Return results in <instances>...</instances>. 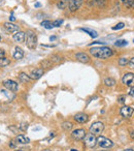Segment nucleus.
<instances>
[{
	"label": "nucleus",
	"mask_w": 134,
	"mask_h": 151,
	"mask_svg": "<svg viewBox=\"0 0 134 151\" xmlns=\"http://www.w3.org/2000/svg\"><path fill=\"white\" fill-rule=\"evenodd\" d=\"M0 40H1V36H0Z\"/></svg>",
	"instance_id": "44"
},
{
	"label": "nucleus",
	"mask_w": 134,
	"mask_h": 151,
	"mask_svg": "<svg viewBox=\"0 0 134 151\" xmlns=\"http://www.w3.org/2000/svg\"><path fill=\"white\" fill-rule=\"evenodd\" d=\"M128 63H129V60H128L127 58H125V57H123V58H120L119 64L121 65V66H126Z\"/></svg>",
	"instance_id": "28"
},
{
	"label": "nucleus",
	"mask_w": 134,
	"mask_h": 151,
	"mask_svg": "<svg viewBox=\"0 0 134 151\" xmlns=\"http://www.w3.org/2000/svg\"><path fill=\"white\" fill-rule=\"evenodd\" d=\"M62 23H63V20H56V21L53 22V25H54V27H59Z\"/></svg>",
	"instance_id": "31"
},
{
	"label": "nucleus",
	"mask_w": 134,
	"mask_h": 151,
	"mask_svg": "<svg viewBox=\"0 0 134 151\" xmlns=\"http://www.w3.org/2000/svg\"><path fill=\"white\" fill-rule=\"evenodd\" d=\"M35 6H36V7H38V6H40V4H39V3H36Z\"/></svg>",
	"instance_id": "39"
},
{
	"label": "nucleus",
	"mask_w": 134,
	"mask_h": 151,
	"mask_svg": "<svg viewBox=\"0 0 134 151\" xmlns=\"http://www.w3.org/2000/svg\"><path fill=\"white\" fill-rule=\"evenodd\" d=\"M97 144V139L95 137V134H87L85 137V145L89 148H94Z\"/></svg>",
	"instance_id": "4"
},
{
	"label": "nucleus",
	"mask_w": 134,
	"mask_h": 151,
	"mask_svg": "<svg viewBox=\"0 0 134 151\" xmlns=\"http://www.w3.org/2000/svg\"><path fill=\"white\" fill-rule=\"evenodd\" d=\"M9 146H11V148H14V147L16 146V143H15V141H11V142L9 143Z\"/></svg>",
	"instance_id": "36"
},
{
	"label": "nucleus",
	"mask_w": 134,
	"mask_h": 151,
	"mask_svg": "<svg viewBox=\"0 0 134 151\" xmlns=\"http://www.w3.org/2000/svg\"><path fill=\"white\" fill-rule=\"evenodd\" d=\"M15 151H23V150H15Z\"/></svg>",
	"instance_id": "43"
},
{
	"label": "nucleus",
	"mask_w": 134,
	"mask_h": 151,
	"mask_svg": "<svg viewBox=\"0 0 134 151\" xmlns=\"http://www.w3.org/2000/svg\"><path fill=\"white\" fill-rule=\"evenodd\" d=\"M76 58L78 59L80 62L83 63H88L90 61V56L85 52H78L76 54Z\"/></svg>",
	"instance_id": "11"
},
{
	"label": "nucleus",
	"mask_w": 134,
	"mask_h": 151,
	"mask_svg": "<svg viewBox=\"0 0 134 151\" xmlns=\"http://www.w3.org/2000/svg\"><path fill=\"white\" fill-rule=\"evenodd\" d=\"M13 38H14V40L17 42H24L26 38V33L23 31H18V32H16V34H14Z\"/></svg>",
	"instance_id": "15"
},
{
	"label": "nucleus",
	"mask_w": 134,
	"mask_h": 151,
	"mask_svg": "<svg viewBox=\"0 0 134 151\" xmlns=\"http://www.w3.org/2000/svg\"><path fill=\"white\" fill-rule=\"evenodd\" d=\"M121 1L128 9H133L134 7V0H121Z\"/></svg>",
	"instance_id": "19"
},
{
	"label": "nucleus",
	"mask_w": 134,
	"mask_h": 151,
	"mask_svg": "<svg viewBox=\"0 0 134 151\" xmlns=\"http://www.w3.org/2000/svg\"><path fill=\"white\" fill-rule=\"evenodd\" d=\"M130 137H131V139L134 140V130H131V132H130Z\"/></svg>",
	"instance_id": "38"
},
{
	"label": "nucleus",
	"mask_w": 134,
	"mask_h": 151,
	"mask_svg": "<svg viewBox=\"0 0 134 151\" xmlns=\"http://www.w3.org/2000/svg\"><path fill=\"white\" fill-rule=\"evenodd\" d=\"M16 141H17L18 143H21V144H27V143L30 142L29 138L25 137L24 134H19V136H17V138H16Z\"/></svg>",
	"instance_id": "18"
},
{
	"label": "nucleus",
	"mask_w": 134,
	"mask_h": 151,
	"mask_svg": "<svg viewBox=\"0 0 134 151\" xmlns=\"http://www.w3.org/2000/svg\"><path fill=\"white\" fill-rule=\"evenodd\" d=\"M129 95H130V96H132V97H134V88H131L129 90Z\"/></svg>",
	"instance_id": "35"
},
{
	"label": "nucleus",
	"mask_w": 134,
	"mask_h": 151,
	"mask_svg": "<svg viewBox=\"0 0 134 151\" xmlns=\"http://www.w3.org/2000/svg\"><path fill=\"white\" fill-rule=\"evenodd\" d=\"M74 120L78 123H86L89 120V116L85 113H78L74 115Z\"/></svg>",
	"instance_id": "13"
},
{
	"label": "nucleus",
	"mask_w": 134,
	"mask_h": 151,
	"mask_svg": "<svg viewBox=\"0 0 134 151\" xmlns=\"http://www.w3.org/2000/svg\"><path fill=\"white\" fill-rule=\"evenodd\" d=\"M86 134H87L86 130L83 129V128H78V129H76L72 132L71 137H72V139H74V140L81 141V140H83V139H85Z\"/></svg>",
	"instance_id": "7"
},
{
	"label": "nucleus",
	"mask_w": 134,
	"mask_h": 151,
	"mask_svg": "<svg viewBox=\"0 0 134 151\" xmlns=\"http://www.w3.org/2000/svg\"><path fill=\"white\" fill-rule=\"evenodd\" d=\"M69 0H61L60 2H58V7L61 9H66L68 5H69V2H68Z\"/></svg>",
	"instance_id": "20"
},
{
	"label": "nucleus",
	"mask_w": 134,
	"mask_h": 151,
	"mask_svg": "<svg viewBox=\"0 0 134 151\" xmlns=\"http://www.w3.org/2000/svg\"><path fill=\"white\" fill-rule=\"evenodd\" d=\"M70 151H78V150H76V149H71Z\"/></svg>",
	"instance_id": "42"
},
{
	"label": "nucleus",
	"mask_w": 134,
	"mask_h": 151,
	"mask_svg": "<svg viewBox=\"0 0 134 151\" xmlns=\"http://www.w3.org/2000/svg\"><path fill=\"white\" fill-rule=\"evenodd\" d=\"M43 68H35L30 73V78L33 80H38L39 78H41V76H43Z\"/></svg>",
	"instance_id": "12"
},
{
	"label": "nucleus",
	"mask_w": 134,
	"mask_h": 151,
	"mask_svg": "<svg viewBox=\"0 0 134 151\" xmlns=\"http://www.w3.org/2000/svg\"><path fill=\"white\" fill-rule=\"evenodd\" d=\"M4 55H5V52L3 49H0V59L4 58Z\"/></svg>",
	"instance_id": "34"
},
{
	"label": "nucleus",
	"mask_w": 134,
	"mask_h": 151,
	"mask_svg": "<svg viewBox=\"0 0 134 151\" xmlns=\"http://www.w3.org/2000/svg\"><path fill=\"white\" fill-rule=\"evenodd\" d=\"M128 64H129V66L131 67V68H133V69H134V57H132V58L130 59V60H129V63H128Z\"/></svg>",
	"instance_id": "33"
},
{
	"label": "nucleus",
	"mask_w": 134,
	"mask_h": 151,
	"mask_svg": "<svg viewBox=\"0 0 134 151\" xmlns=\"http://www.w3.org/2000/svg\"><path fill=\"white\" fill-rule=\"evenodd\" d=\"M124 27H125V24H124L123 22H120V23H118L115 26H113V30H120V29H123Z\"/></svg>",
	"instance_id": "29"
},
{
	"label": "nucleus",
	"mask_w": 134,
	"mask_h": 151,
	"mask_svg": "<svg viewBox=\"0 0 134 151\" xmlns=\"http://www.w3.org/2000/svg\"><path fill=\"white\" fill-rule=\"evenodd\" d=\"M80 30H82V31L88 33L89 35H90L91 37H93V38H96L97 36H98L97 31H95V30H93V29H90V28H80Z\"/></svg>",
	"instance_id": "17"
},
{
	"label": "nucleus",
	"mask_w": 134,
	"mask_h": 151,
	"mask_svg": "<svg viewBox=\"0 0 134 151\" xmlns=\"http://www.w3.org/2000/svg\"><path fill=\"white\" fill-rule=\"evenodd\" d=\"M4 28L11 33H14V32H18L19 30V26H17L16 24L11 23V22H5L4 23Z\"/></svg>",
	"instance_id": "14"
},
{
	"label": "nucleus",
	"mask_w": 134,
	"mask_h": 151,
	"mask_svg": "<svg viewBox=\"0 0 134 151\" xmlns=\"http://www.w3.org/2000/svg\"><path fill=\"white\" fill-rule=\"evenodd\" d=\"M9 63H11V60H9V58H2V59H0V66H6V65H9Z\"/></svg>",
	"instance_id": "25"
},
{
	"label": "nucleus",
	"mask_w": 134,
	"mask_h": 151,
	"mask_svg": "<svg viewBox=\"0 0 134 151\" xmlns=\"http://www.w3.org/2000/svg\"><path fill=\"white\" fill-rule=\"evenodd\" d=\"M133 42H134V40H133Z\"/></svg>",
	"instance_id": "45"
},
{
	"label": "nucleus",
	"mask_w": 134,
	"mask_h": 151,
	"mask_svg": "<svg viewBox=\"0 0 134 151\" xmlns=\"http://www.w3.org/2000/svg\"><path fill=\"white\" fill-rule=\"evenodd\" d=\"M126 151H134V150H132V149H127Z\"/></svg>",
	"instance_id": "41"
},
{
	"label": "nucleus",
	"mask_w": 134,
	"mask_h": 151,
	"mask_svg": "<svg viewBox=\"0 0 134 151\" xmlns=\"http://www.w3.org/2000/svg\"><path fill=\"white\" fill-rule=\"evenodd\" d=\"M41 26L46 28V29H52V28H54L53 23L51 21H48V20H46V21H42L41 22Z\"/></svg>",
	"instance_id": "21"
},
{
	"label": "nucleus",
	"mask_w": 134,
	"mask_h": 151,
	"mask_svg": "<svg viewBox=\"0 0 134 151\" xmlns=\"http://www.w3.org/2000/svg\"><path fill=\"white\" fill-rule=\"evenodd\" d=\"M27 128H28V123H27V122H22V123L19 125V129L23 130V132H26V130H27Z\"/></svg>",
	"instance_id": "30"
},
{
	"label": "nucleus",
	"mask_w": 134,
	"mask_h": 151,
	"mask_svg": "<svg viewBox=\"0 0 134 151\" xmlns=\"http://www.w3.org/2000/svg\"><path fill=\"white\" fill-rule=\"evenodd\" d=\"M16 20V18L14 17V15H11V17H9V22H13V21H15Z\"/></svg>",
	"instance_id": "37"
},
{
	"label": "nucleus",
	"mask_w": 134,
	"mask_h": 151,
	"mask_svg": "<svg viewBox=\"0 0 134 151\" xmlns=\"http://www.w3.org/2000/svg\"><path fill=\"white\" fill-rule=\"evenodd\" d=\"M24 56V51L22 48H20V47H16L15 49V52H14V58L15 59H22Z\"/></svg>",
	"instance_id": "16"
},
{
	"label": "nucleus",
	"mask_w": 134,
	"mask_h": 151,
	"mask_svg": "<svg viewBox=\"0 0 134 151\" xmlns=\"http://www.w3.org/2000/svg\"><path fill=\"white\" fill-rule=\"evenodd\" d=\"M84 0H70L69 2V9L70 12H76L81 7V5L83 4Z\"/></svg>",
	"instance_id": "10"
},
{
	"label": "nucleus",
	"mask_w": 134,
	"mask_h": 151,
	"mask_svg": "<svg viewBox=\"0 0 134 151\" xmlns=\"http://www.w3.org/2000/svg\"><path fill=\"white\" fill-rule=\"evenodd\" d=\"M104 84L106 85V86H108V87H113V86H115V81L113 80V78H106L104 80Z\"/></svg>",
	"instance_id": "23"
},
{
	"label": "nucleus",
	"mask_w": 134,
	"mask_h": 151,
	"mask_svg": "<svg viewBox=\"0 0 134 151\" xmlns=\"http://www.w3.org/2000/svg\"><path fill=\"white\" fill-rule=\"evenodd\" d=\"M122 82H123V84H125L126 86L133 88L134 87V73H125V75L123 76V78H122Z\"/></svg>",
	"instance_id": "3"
},
{
	"label": "nucleus",
	"mask_w": 134,
	"mask_h": 151,
	"mask_svg": "<svg viewBox=\"0 0 134 151\" xmlns=\"http://www.w3.org/2000/svg\"><path fill=\"white\" fill-rule=\"evenodd\" d=\"M103 129H104V125H103L102 122L99 121L95 122L90 126V132L93 134H100L103 132Z\"/></svg>",
	"instance_id": "6"
},
{
	"label": "nucleus",
	"mask_w": 134,
	"mask_h": 151,
	"mask_svg": "<svg viewBox=\"0 0 134 151\" xmlns=\"http://www.w3.org/2000/svg\"><path fill=\"white\" fill-rule=\"evenodd\" d=\"M55 38H56V37H55V36H53V37H51V38H50V40H55Z\"/></svg>",
	"instance_id": "40"
},
{
	"label": "nucleus",
	"mask_w": 134,
	"mask_h": 151,
	"mask_svg": "<svg viewBox=\"0 0 134 151\" xmlns=\"http://www.w3.org/2000/svg\"><path fill=\"white\" fill-rule=\"evenodd\" d=\"M3 85H4L5 88H7L9 91L16 92V91L18 90V84L15 82V81H13V80H6V81H4Z\"/></svg>",
	"instance_id": "9"
},
{
	"label": "nucleus",
	"mask_w": 134,
	"mask_h": 151,
	"mask_svg": "<svg viewBox=\"0 0 134 151\" xmlns=\"http://www.w3.org/2000/svg\"><path fill=\"white\" fill-rule=\"evenodd\" d=\"M62 127H63V129H65V130H70L72 128V123L71 122H64V123L62 124Z\"/></svg>",
	"instance_id": "26"
},
{
	"label": "nucleus",
	"mask_w": 134,
	"mask_h": 151,
	"mask_svg": "<svg viewBox=\"0 0 134 151\" xmlns=\"http://www.w3.org/2000/svg\"><path fill=\"white\" fill-rule=\"evenodd\" d=\"M61 59H62V57L58 56V55H53V56L51 57V59H50V60L52 61V63H53V62H55V63H58V62H60V61H61Z\"/></svg>",
	"instance_id": "27"
},
{
	"label": "nucleus",
	"mask_w": 134,
	"mask_h": 151,
	"mask_svg": "<svg viewBox=\"0 0 134 151\" xmlns=\"http://www.w3.org/2000/svg\"><path fill=\"white\" fill-rule=\"evenodd\" d=\"M115 46L117 47H126L128 45V42L126 40H119L115 42Z\"/></svg>",
	"instance_id": "24"
},
{
	"label": "nucleus",
	"mask_w": 134,
	"mask_h": 151,
	"mask_svg": "<svg viewBox=\"0 0 134 151\" xmlns=\"http://www.w3.org/2000/svg\"><path fill=\"white\" fill-rule=\"evenodd\" d=\"M133 112H134V110L132 109L131 107H129V106H124V107L120 110V114H121V116L124 118H130L132 116V114H133Z\"/></svg>",
	"instance_id": "8"
},
{
	"label": "nucleus",
	"mask_w": 134,
	"mask_h": 151,
	"mask_svg": "<svg viewBox=\"0 0 134 151\" xmlns=\"http://www.w3.org/2000/svg\"><path fill=\"white\" fill-rule=\"evenodd\" d=\"M90 53L92 56L98 59H107L113 55V51L108 47H93Z\"/></svg>",
	"instance_id": "1"
},
{
	"label": "nucleus",
	"mask_w": 134,
	"mask_h": 151,
	"mask_svg": "<svg viewBox=\"0 0 134 151\" xmlns=\"http://www.w3.org/2000/svg\"><path fill=\"white\" fill-rule=\"evenodd\" d=\"M26 46L30 49V50H34L37 46V36H36L35 32L33 30H28L26 32Z\"/></svg>",
	"instance_id": "2"
},
{
	"label": "nucleus",
	"mask_w": 134,
	"mask_h": 151,
	"mask_svg": "<svg viewBox=\"0 0 134 151\" xmlns=\"http://www.w3.org/2000/svg\"><path fill=\"white\" fill-rule=\"evenodd\" d=\"M97 144L100 147H102V148H110V147H113V141L105 138V137L99 136L98 138H97Z\"/></svg>",
	"instance_id": "5"
},
{
	"label": "nucleus",
	"mask_w": 134,
	"mask_h": 151,
	"mask_svg": "<svg viewBox=\"0 0 134 151\" xmlns=\"http://www.w3.org/2000/svg\"><path fill=\"white\" fill-rule=\"evenodd\" d=\"M19 78H20V80L22 81V82H29L30 81V76H28V75H26L25 73H21L19 75Z\"/></svg>",
	"instance_id": "22"
},
{
	"label": "nucleus",
	"mask_w": 134,
	"mask_h": 151,
	"mask_svg": "<svg viewBox=\"0 0 134 151\" xmlns=\"http://www.w3.org/2000/svg\"><path fill=\"white\" fill-rule=\"evenodd\" d=\"M125 99H126L125 95H121V96L118 97V101H119L120 104H124V103H125Z\"/></svg>",
	"instance_id": "32"
}]
</instances>
